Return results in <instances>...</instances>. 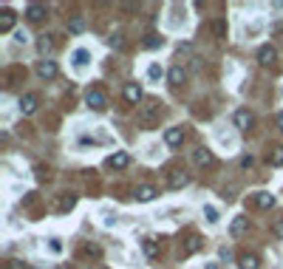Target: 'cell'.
Segmentation results:
<instances>
[{
  "label": "cell",
  "instance_id": "cell-1",
  "mask_svg": "<svg viewBox=\"0 0 283 269\" xmlns=\"http://www.w3.org/2000/svg\"><path fill=\"white\" fill-rule=\"evenodd\" d=\"M158 116H161V105L156 100H145L139 105V125L145 128V131H153L158 125Z\"/></svg>",
  "mask_w": 283,
  "mask_h": 269
},
{
  "label": "cell",
  "instance_id": "cell-2",
  "mask_svg": "<svg viewBox=\"0 0 283 269\" xmlns=\"http://www.w3.org/2000/svg\"><path fill=\"white\" fill-rule=\"evenodd\" d=\"M122 100L127 105H139V102H145V94H142V85L139 82H127L122 88Z\"/></svg>",
  "mask_w": 283,
  "mask_h": 269
},
{
  "label": "cell",
  "instance_id": "cell-3",
  "mask_svg": "<svg viewBox=\"0 0 283 269\" xmlns=\"http://www.w3.org/2000/svg\"><path fill=\"white\" fill-rule=\"evenodd\" d=\"M192 165H195V168H213L215 165L213 150H210V147H195V150H192Z\"/></svg>",
  "mask_w": 283,
  "mask_h": 269
},
{
  "label": "cell",
  "instance_id": "cell-4",
  "mask_svg": "<svg viewBox=\"0 0 283 269\" xmlns=\"http://www.w3.org/2000/svg\"><path fill=\"white\" fill-rule=\"evenodd\" d=\"M232 125H235L238 131H244V134H247L249 128L255 125V116H252V113H249L247 108H238V111L232 113Z\"/></svg>",
  "mask_w": 283,
  "mask_h": 269
},
{
  "label": "cell",
  "instance_id": "cell-5",
  "mask_svg": "<svg viewBox=\"0 0 283 269\" xmlns=\"http://www.w3.org/2000/svg\"><path fill=\"white\" fill-rule=\"evenodd\" d=\"M85 102H88V108H94V111H105V108H108V97H105L99 88H91L88 94H85Z\"/></svg>",
  "mask_w": 283,
  "mask_h": 269
},
{
  "label": "cell",
  "instance_id": "cell-6",
  "mask_svg": "<svg viewBox=\"0 0 283 269\" xmlns=\"http://www.w3.org/2000/svg\"><path fill=\"white\" fill-rule=\"evenodd\" d=\"M34 71H37V77H40V79H54L57 74H60V68H57L54 60H40Z\"/></svg>",
  "mask_w": 283,
  "mask_h": 269
},
{
  "label": "cell",
  "instance_id": "cell-7",
  "mask_svg": "<svg viewBox=\"0 0 283 269\" xmlns=\"http://www.w3.org/2000/svg\"><path fill=\"white\" fill-rule=\"evenodd\" d=\"M278 63V51L272 48V45H260L258 48V66L260 68H272Z\"/></svg>",
  "mask_w": 283,
  "mask_h": 269
},
{
  "label": "cell",
  "instance_id": "cell-8",
  "mask_svg": "<svg viewBox=\"0 0 283 269\" xmlns=\"http://www.w3.org/2000/svg\"><path fill=\"white\" fill-rule=\"evenodd\" d=\"M187 184H190V173H184V170L167 173V187L170 190H181V187H187Z\"/></svg>",
  "mask_w": 283,
  "mask_h": 269
},
{
  "label": "cell",
  "instance_id": "cell-9",
  "mask_svg": "<svg viewBox=\"0 0 283 269\" xmlns=\"http://www.w3.org/2000/svg\"><path fill=\"white\" fill-rule=\"evenodd\" d=\"M26 17L31 23H43L45 17H48V9H45L43 3H29V6H26Z\"/></svg>",
  "mask_w": 283,
  "mask_h": 269
},
{
  "label": "cell",
  "instance_id": "cell-10",
  "mask_svg": "<svg viewBox=\"0 0 283 269\" xmlns=\"http://www.w3.org/2000/svg\"><path fill=\"white\" fill-rule=\"evenodd\" d=\"M127 165H130V153H125V150H116V153L108 156V168L111 170H125Z\"/></svg>",
  "mask_w": 283,
  "mask_h": 269
},
{
  "label": "cell",
  "instance_id": "cell-11",
  "mask_svg": "<svg viewBox=\"0 0 283 269\" xmlns=\"http://www.w3.org/2000/svg\"><path fill=\"white\" fill-rule=\"evenodd\" d=\"M14 23H17V14H14L11 9L0 11V32H3V34H9L11 29H14Z\"/></svg>",
  "mask_w": 283,
  "mask_h": 269
},
{
  "label": "cell",
  "instance_id": "cell-12",
  "mask_svg": "<svg viewBox=\"0 0 283 269\" xmlns=\"http://www.w3.org/2000/svg\"><path fill=\"white\" fill-rule=\"evenodd\" d=\"M133 196H136V202L147 204V202H153V199L158 196V190H156V187H150V184H142V187H136Z\"/></svg>",
  "mask_w": 283,
  "mask_h": 269
},
{
  "label": "cell",
  "instance_id": "cell-13",
  "mask_svg": "<svg viewBox=\"0 0 283 269\" xmlns=\"http://www.w3.org/2000/svg\"><path fill=\"white\" fill-rule=\"evenodd\" d=\"M247 230H249V218H244V215H235V218H232V224H229V233H232V238H241Z\"/></svg>",
  "mask_w": 283,
  "mask_h": 269
},
{
  "label": "cell",
  "instance_id": "cell-14",
  "mask_svg": "<svg viewBox=\"0 0 283 269\" xmlns=\"http://www.w3.org/2000/svg\"><path fill=\"white\" fill-rule=\"evenodd\" d=\"M34 111H37V94H26V97H20V113L23 116H31Z\"/></svg>",
  "mask_w": 283,
  "mask_h": 269
},
{
  "label": "cell",
  "instance_id": "cell-15",
  "mask_svg": "<svg viewBox=\"0 0 283 269\" xmlns=\"http://www.w3.org/2000/svg\"><path fill=\"white\" fill-rule=\"evenodd\" d=\"M164 142H167V147H179L184 142V131L181 128H167L164 131Z\"/></svg>",
  "mask_w": 283,
  "mask_h": 269
},
{
  "label": "cell",
  "instance_id": "cell-16",
  "mask_svg": "<svg viewBox=\"0 0 283 269\" xmlns=\"http://www.w3.org/2000/svg\"><path fill=\"white\" fill-rule=\"evenodd\" d=\"M258 267H260V258H258V255H252V252L238 255V269H258Z\"/></svg>",
  "mask_w": 283,
  "mask_h": 269
},
{
  "label": "cell",
  "instance_id": "cell-17",
  "mask_svg": "<svg viewBox=\"0 0 283 269\" xmlns=\"http://www.w3.org/2000/svg\"><path fill=\"white\" fill-rule=\"evenodd\" d=\"M37 51H40L43 57L54 51V40H51V34H40V37H37Z\"/></svg>",
  "mask_w": 283,
  "mask_h": 269
},
{
  "label": "cell",
  "instance_id": "cell-18",
  "mask_svg": "<svg viewBox=\"0 0 283 269\" xmlns=\"http://www.w3.org/2000/svg\"><path fill=\"white\" fill-rule=\"evenodd\" d=\"M255 207L272 210V207H275V196H272V193H255Z\"/></svg>",
  "mask_w": 283,
  "mask_h": 269
},
{
  "label": "cell",
  "instance_id": "cell-19",
  "mask_svg": "<svg viewBox=\"0 0 283 269\" xmlns=\"http://www.w3.org/2000/svg\"><path fill=\"white\" fill-rule=\"evenodd\" d=\"M142 249H145L147 261H156L158 255H161V249H158V244H156V241H150V238H145V241H142Z\"/></svg>",
  "mask_w": 283,
  "mask_h": 269
},
{
  "label": "cell",
  "instance_id": "cell-20",
  "mask_svg": "<svg viewBox=\"0 0 283 269\" xmlns=\"http://www.w3.org/2000/svg\"><path fill=\"white\" fill-rule=\"evenodd\" d=\"M184 79H187V74H184V68H181V66H173L167 71V82H170V85H181Z\"/></svg>",
  "mask_w": 283,
  "mask_h": 269
},
{
  "label": "cell",
  "instance_id": "cell-21",
  "mask_svg": "<svg viewBox=\"0 0 283 269\" xmlns=\"http://www.w3.org/2000/svg\"><path fill=\"white\" fill-rule=\"evenodd\" d=\"M74 204H77V196H74V193H65V196L57 202V210H60V213H68V210H74Z\"/></svg>",
  "mask_w": 283,
  "mask_h": 269
},
{
  "label": "cell",
  "instance_id": "cell-22",
  "mask_svg": "<svg viewBox=\"0 0 283 269\" xmlns=\"http://www.w3.org/2000/svg\"><path fill=\"white\" fill-rule=\"evenodd\" d=\"M210 29H213V37H215V40H224V37H226V20H224V17H215Z\"/></svg>",
  "mask_w": 283,
  "mask_h": 269
},
{
  "label": "cell",
  "instance_id": "cell-23",
  "mask_svg": "<svg viewBox=\"0 0 283 269\" xmlns=\"http://www.w3.org/2000/svg\"><path fill=\"white\" fill-rule=\"evenodd\" d=\"M201 247H204L201 238H198V235H190V238H187V244H184V255H195Z\"/></svg>",
  "mask_w": 283,
  "mask_h": 269
},
{
  "label": "cell",
  "instance_id": "cell-24",
  "mask_svg": "<svg viewBox=\"0 0 283 269\" xmlns=\"http://www.w3.org/2000/svg\"><path fill=\"white\" fill-rule=\"evenodd\" d=\"M82 29H85V17H82V14H74V17L68 20V32H71V34H79Z\"/></svg>",
  "mask_w": 283,
  "mask_h": 269
},
{
  "label": "cell",
  "instance_id": "cell-25",
  "mask_svg": "<svg viewBox=\"0 0 283 269\" xmlns=\"http://www.w3.org/2000/svg\"><path fill=\"white\" fill-rule=\"evenodd\" d=\"M269 165H275V168H283V145L272 147V153H269Z\"/></svg>",
  "mask_w": 283,
  "mask_h": 269
},
{
  "label": "cell",
  "instance_id": "cell-26",
  "mask_svg": "<svg viewBox=\"0 0 283 269\" xmlns=\"http://www.w3.org/2000/svg\"><path fill=\"white\" fill-rule=\"evenodd\" d=\"M88 51H85V48H77V51H74V66H77V68H82V66H85V63H88Z\"/></svg>",
  "mask_w": 283,
  "mask_h": 269
},
{
  "label": "cell",
  "instance_id": "cell-27",
  "mask_svg": "<svg viewBox=\"0 0 283 269\" xmlns=\"http://www.w3.org/2000/svg\"><path fill=\"white\" fill-rule=\"evenodd\" d=\"M161 43H164V40H161L158 34H147L142 45H145V48H161Z\"/></svg>",
  "mask_w": 283,
  "mask_h": 269
},
{
  "label": "cell",
  "instance_id": "cell-28",
  "mask_svg": "<svg viewBox=\"0 0 283 269\" xmlns=\"http://www.w3.org/2000/svg\"><path fill=\"white\" fill-rule=\"evenodd\" d=\"M108 43H111V48H113V51H119V48L125 45V34H122V32L111 34V40H108Z\"/></svg>",
  "mask_w": 283,
  "mask_h": 269
},
{
  "label": "cell",
  "instance_id": "cell-29",
  "mask_svg": "<svg viewBox=\"0 0 283 269\" xmlns=\"http://www.w3.org/2000/svg\"><path fill=\"white\" fill-rule=\"evenodd\" d=\"M204 215H207L210 224H218V210H215V207H204Z\"/></svg>",
  "mask_w": 283,
  "mask_h": 269
},
{
  "label": "cell",
  "instance_id": "cell-30",
  "mask_svg": "<svg viewBox=\"0 0 283 269\" xmlns=\"http://www.w3.org/2000/svg\"><path fill=\"white\" fill-rule=\"evenodd\" d=\"M238 165H241V170H252V168H255V156H241Z\"/></svg>",
  "mask_w": 283,
  "mask_h": 269
},
{
  "label": "cell",
  "instance_id": "cell-31",
  "mask_svg": "<svg viewBox=\"0 0 283 269\" xmlns=\"http://www.w3.org/2000/svg\"><path fill=\"white\" fill-rule=\"evenodd\" d=\"M272 235H275V238H281V241H283V218H278V221L272 224Z\"/></svg>",
  "mask_w": 283,
  "mask_h": 269
},
{
  "label": "cell",
  "instance_id": "cell-32",
  "mask_svg": "<svg viewBox=\"0 0 283 269\" xmlns=\"http://www.w3.org/2000/svg\"><path fill=\"white\" fill-rule=\"evenodd\" d=\"M6 269H29V264H23V261H17V258H9L6 261Z\"/></svg>",
  "mask_w": 283,
  "mask_h": 269
},
{
  "label": "cell",
  "instance_id": "cell-33",
  "mask_svg": "<svg viewBox=\"0 0 283 269\" xmlns=\"http://www.w3.org/2000/svg\"><path fill=\"white\" fill-rule=\"evenodd\" d=\"M161 74H164V71H161V66H156V63H153V66L147 68V77H150V79H158Z\"/></svg>",
  "mask_w": 283,
  "mask_h": 269
},
{
  "label": "cell",
  "instance_id": "cell-34",
  "mask_svg": "<svg viewBox=\"0 0 283 269\" xmlns=\"http://www.w3.org/2000/svg\"><path fill=\"white\" fill-rule=\"evenodd\" d=\"M85 255H94V258H99V247H96V244H88V247H85Z\"/></svg>",
  "mask_w": 283,
  "mask_h": 269
},
{
  "label": "cell",
  "instance_id": "cell-35",
  "mask_svg": "<svg viewBox=\"0 0 283 269\" xmlns=\"http://www.w3.org/2000/svg\"><path fill=\"white\" fill-rule=\"evenodd\" d=\"M48 247H51V252H63V244H60V238H51V244H48Z\"/></svg>",
  "mask_w": 283,
  "mask_h": 269
},
{
  "label": "cell",
  "instance_id": "cell-36",
  "mask_svg": "<svg viewBox=\"0 0 283 269\" xmlns=\"http://www.w3.org/2000/svg\"><path fill=\"white\" fill-rule=\"evenodd\" d=\"M275 125H278V131H283V111L275 116Z\"/></svg>",
  "mask_w": 283,
  "mask_h": 269
},
{
  "label": "cell",
  "instance_id": "cell-37",
  "mask_svg": "<svg viewBox=\"0 0 283 269\" xmlns=\"http://www.w3.org/2000/svg\"><path fill=\"white\" fill-rule=\"evenodd\" d=\"M14 40H17V43H26V40H29V34H26V32H17V37H14Z\"/></svg>",
  "mask_w": 283,
  "mask_h": 269
},
{
  "label": "cell",
  "instance_id": "cell-38",
  "mask_svg": "<svg viewBox=\"0 0 283 269\" xmlns=\"http://www.w3.org/2000/svg\"><path fill=\"white\" fill-rule=\"evenodd\" d=\"M204 269H221V267H218V264H207Z\"/></svg>",
  "mask_w": 283,
  "mask_h": 269
},
{
  "label": "cell",
  "instance_id": "cell-39",
  "mask_svg": "<svg viewBox=\"0 0 283 269\" xmlns=\"http://www.w3.org/2000/svg\"><path fill=\"white\" fill-rule=\"evenodd\" d=\"M57 269H68V267H57Z\"/></svg>",
  "mask_w": 283,
  "mask_h": 269
},
{
  "label": "cell",
  "instance_id": "cell-40",
  "mask_svg": "<svg viewBox=\"0 0 283 269\" xmlns=\"http://www.w3.org/2000/svg\"><path fill=\"white\" fill-rule=\"evenodd\" d=\"M29 269H37V267H29Z\"/></svg>",
  "mask_w": 283,
  "mask_h": 269
},
{
  "label": "cell",
  "instance_id": "cell-41",
  "mask_svg": "<svg viewBox=\"0 0 283 269\" xmlns=\"http://www.w3.org/2000/svg\"><path fill=\"white\" fill-rule=\"evenodd\" d=\"M102 269H108V267H102Z\"/></svg>",
  "mask_w": 283,
  "mask_h": 269
}]
</instances>
